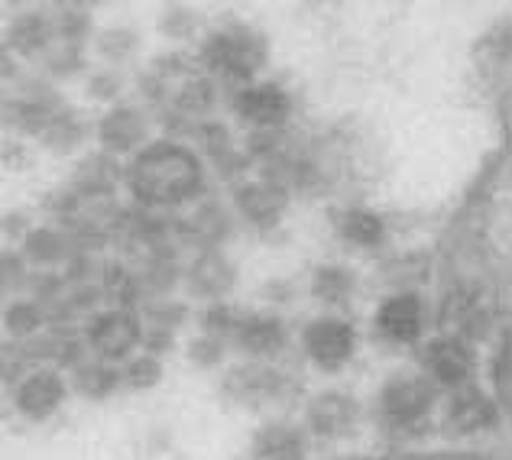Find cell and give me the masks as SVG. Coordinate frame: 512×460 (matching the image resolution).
<instances>
[{
  "instance_id": "obj_2",
  "label": "cell",
  "mask_w": 512,
  "mask_h": 460,
  "mask_svg": "<svg viewBox=\"0 0 512 460\" xmlns=\"http://www.w3.org/2000/svg\"><path fill=\"white\" fill-rule=\"evenodd\" d=\"M380 331L389 337V341H399V344H409L415 337L422 334V305L419 299H412V295H399V299H389L383 308H380Z\"/></svg>"
},
{
  "instance_id": "obj_7",
  "label": "cell",
  "mask_w": 512,
  "mask_h": 460,
  "mask_svg": "<svg viewBox=\"0 0 512 460\" xmlns=\"http://www.w3.org/2000/svg\"><path fill=\"white\" fill-rule=\"evenodd\" d=\"M344 234L350 240H357V243H373V240H380L383 234V224L380 218H373V214H347V221H344Z\"/></svg>"
},
{
  "instance_id": "obj_3",
  "label": "cell",
  "mask_w": 512,
  "mask_h": 460,
  "mask_svg": "<svg viewBox=\"0 0 512 460\" xmlns=\"http://www.w3.org/2000/svg\"><path fill=\"white\" fill-rule=\"evenodd\" d=\"M428 389L419 383H399L386 392V415L393 418L396 425H409L415 418H422L428 412Z\"/></svg>"
},
{
  "instance_id": "obj_4",
  "label": "cell",
  "mask_w": 512,
  "mask_h": 460,
  "mask_svg": "<svg viewBox=\"0 0 512 460\" xmlns=\"http://www.w3.org/2000/svg\"><path fill=\"white\" fill-rule=\"evenodd\" d=\"M237 111L256 120V124H276V120L286 117L289 111V101H286V94H282L279 88H253L247 91L244 98L237 101Z\"/></svg>"
},
{
  "instance_id": "obj_6",
  "label": "cell",
  "mask_w": 512,
  "mask_h": 460,
  "mask_svg": "<svg viewBox=\"0 0 512 460\" xmlns=\"http://www.w3.org/2000/svg\"><path fill=\"white\" fill-rule=\"evenodd\" d=\"M428 367L435 370V376L444 383H461L470 373V357L457 341H438L428 350Z\"/></svg>"
},
{
  "instance_id": "obj_1",
  "label": "cell",
  "mask_w": 512,
  "mask_h": 460,
  "mask_svg": "<svg viewBox=\"0 0 512 460\" xmlns=\"http://www.w3.org/2000/svg\"><path fill=\"white\" fill-rule=\"evenodd\" d=\"M305 344H308V354H312L321 367L338 370L341 363H347L350 354H354V331H350V324L344 321H318L312 324V331H308Z\"/></svg>"
},
{
  "instance_id": "obj_5",
  "label": "cell",
  "mask_w": 512,
  "mask_h": 460,
  "mask_svg": "<svg viewBox=\"0 0 512 460\" xmlns=\"http://www.w3.org/2000/svg\"><path fill=\"white\" fill-rule=\"evenodd\" d=\"M62 399V383L52 373H39L33 380H26V386L20 389V409L26 415H49Z\"/></svg>"
}]
</instances>
